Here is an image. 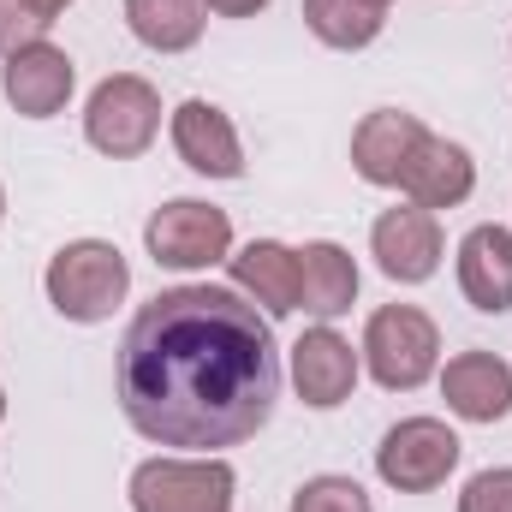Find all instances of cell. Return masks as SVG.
I'll return each instance as SVG.
<instances>
[{
	"label": "cell",
	"instance_id": "6da1fadb",
	"mask_svg": "<svg viewBox=\"0 0 512 512\" xmlns=\"http://www.w3.org/2000/svg\"><path fill=\"white\" fill-rule=\"evenodd\" d=\"M120 411L155 447H239L274 417V322L233 286H167L120 340Z\"/></svg>",
	"mask_w": 512,
	"mask_h": 512
},
{
	"label": "cell",
	"instance_id": "7a4b0ae2",
	"mask_svg": "<svg viewBox=\"0 0 512 512\" xmlns=\"http://www.w3.org/2000/svg\"><path fill=\"white\" fill-rule=\"evenodd\" d=\"M42 292L66 322H84V328L108 322L131 292V262L108 239H72L54 251L48 274H42Z\"/></svg>",
	"mask_w": 512,
	"mask_h": 512
},
{
	"label": "cell",
	"instance_id": "3957f363",
	"mask_svg": "<svg viewBox=\"0 0 512 512\" xmlns=\"http://www.w3.org/2000/svg\"><path fill=\"white\" fill-rule=\"evenodd\" d=\"M364 364H370L376 387L411 393L441 370V328L417 304H382L364 328Z\"/></svg>",
	"mask_w": 512,
	"mask_h": 512
},
{
	"label": "cell",
	"instance_id": "277c9868",
	"mask_svg": "<svg viewBox=\"0 0 512 512\" xmlns=\"http://www.w3.org/2000/svg\"><path fill=\"white\" fill-rule=\"evenodd\" d=\"M239 477L227 459H143L131 471V512H233Z\"/></svg>",
	"mask_w": 512,
	"mask_h": 512
},
{
	"label": "cell",
	"instance_id": "5b68a950",
	"mask_svg": "<svg viewBox=\"0 0 512 512\" xmlns=\"http://www.w3.org/2000/svg\"><path fill=\"white\" fill-rule=\"evenodd\" d=\"M143 245L161 268L197 274V268H215L233 256V215L203 197H173L143 221Z\"/></svg>",
	"mask_w": 512,
	"mask_h": 512
},
{
	"label": "cell",
	"instance_id": "8992f818",
	"mask_svg": "<svg viewBox=\"0 0 512 512\" xmlns=\"http://www.w3.org/2000/svg\"><path fill=\"white\" fill-rule=\"evenodd\" d=\"M84 137L90 149L114 155V161H137L155 137H161V96L149 78L137 72H114L90 90V108H84Z\"/></svg>",
	"mask_w": 512,
	"mask_h": 512
},
{
	"label": "cell",
	"instance_id": "52a82bcc",
	"mask_svg": "<svg viewBox=\"0 0 512 512\" xmlns=\"http://www.w3.org/2000/svg\"><path fill=\"white\" fill-rule=\"evenodd\" d=\"M459 453H465V441L441 417H405L376 447V477L399 495H429L459 471Z\"/></svg>",
	"mask_w": 512,
	"mask_h": 512
},
{
	"label": "cell",
	"instance_id": "ba28073f",
	"mask_svg": "<svg viewBox=\"0 0 512 512\" xmlns=\"http://www.w3.org/2000/svg\"><path fill=\"white\" fill-rule=\"evenodd\" d=\"M286 370H292V387H298V399H304L310 411H334V405H346V399H352L364 358L352 352V340H346V334H334V328L322 322V328H310V334H298V340H292Z\"/></svg>",
	"mask_w": 512,
	"mask_h": 512
},
{
	"label": "cell",
	"instance_id": "9c48e42d",
	"mask_svg": "<svg viewBox=\"0 0 512 512\" xmlns=\"http://www.w3.org/2000/svg\"><path fill=\"white\" fill-rule=\"evenodd\" d=\"M72 84H78L72 54L54 48V42H42V36L24 42L18 54H6V66H0V90H6V102L24 120H54L72 102Z\"/></svg>",
	"mask_w": 512,
	"mask_h": 512
},
{
	"label": "cell",
	"instance_id": "30bf717a",
	"mask_svg": "<svg viewBox=\"0 0 512 512\" xmlns=\"http://www.w3.org/2000/svg\"><path fill=\"white\" fill-rule=\"evenodd\" d=\"M370 256H376V268H382L387 280L423 286L441 268V221L429 209H417V203L387 209L382 221L370 227Z\"/></svg>",
	"mask_w": 512,
	"mask_h": 512
},
{
	"label": "cell",
	"instance_id": "8fae6325",
	"mask_svg": "<svg viewBox=\"0 0 512 512\" xmlns=\"http://www.w3.org/2000/svg\"><path fill=\"white\" fill-rule=\"evenodd\" d=\"M173 149L191 173L203 179H239L245 173V143H239V126L215 108V102H179L173 108Z\"/></svg>",
	"mask_w": 512,
	"mask_h": 512
},
{
	"label": "cell",
	"instance_id": "7c38bea8",
	"mask_svg": "<svg viewBox=\"0 0 512 512\" xmlns=\"http://www.w3.org/2000/svg\"><path fill=\"white\" fill-rule=\"evenodd\" d=\"M399 191H405L417 209H429V215H435V209H459V203L477 191V161H471L465 143H447V137L429 131V137L411 149Z\"/></svg>",
	"mask_w": 512,
	"mask_h": 512
},
{
	"label": "cell",
	"instance_id": "4fadbf2b",
	"mask_svg": "<svg viewBox=\"0 0 512 512\" xmlns=\"http://www.w3.org/2000/svg\"><path fill=\"white\" fill-rule=\"evenodd\" d=\"M423 137H429L423 120L405 114V108H376V114H364V126L352 131V167H358V179H364V185H382V191H399L405 161H411V149H417Z\"/></svg>",
	"mask_w": 512,
	"mask_h": 512
},
{
	"label": "cell",
	"instance_id": "5bb4252c",
	"mask_svg": "<svg viewBox=\"0 0 512 512\" xmlns=\"http://www.w3.org/2000/svg\"><path fill=\"white\" fill-rule=\"evenodd\" d=\"M441 399L465 423H501L512 411V364H501L495 352H459L441 370Z\"/></svg>",
	"mask_w": 512,
	"mask_h": 512
},
{
	"label": "cell",
	"instance_id": "9a60e30c",
	"mask_svg": "<svg viewBox=\"0 0 512 512\" xmlns=\"http://www.w3.org/2000/svg\"><path fill=\"white\" fill-rule=\"evenodd\" d=\"M227 274H233V292H245L251 304H262L268 322H280V316L298 310V251L292 245L251 239L245 251L227 256Z\"/></svg>",
	"mask_w": 512,
	"mask_h": 512
},
{
	"label": "cell",
	"instance_id": "2e32d148",
	"mask_svg": "<svg viewBox=\"0 0 512 512\" xmlns=\"http://www.w3.org/2000/svg\"><path fill=\"white\" fill-rule=\"evenodd\" d=\"M459 292L483 316L512 310V227H471L459 239Z\"/></svg>",
	"mask_w": 512,
	"mask_h": 512
},
{
	"label": "cell",
	"instance_id": "e0dca14e",
	"mask_svg": "<svg viewBox=\"0 0 512 512\" xmlns=\"http://www.w3.org/2000/svg\"><path fill=\"white\" fill-rule=\"evenodd\" d=\"M352 298H358V262H352L346 245L316 239V245L298 251V310L334 322V316L352 310Z\"/></svg>",
	"mask_w": 512,
	"mask_h": 512
},
{
	"label": "cell",
	"instance_id": "ac0fdd59",
	"mask_svg": "<svg viewBox=\"0 0 512 512\" xmlns=\"http://www.w3.org/2000/svg\"><path fill=\"white\" fill-rule=\"evenodd\" d=\"M203 12H209L203 0H126L131 36H137L143 48H155V54H185V48H197Z\"/></svg>",
	"mask_w": 512,
	"mask_h": 512
},
{
	"label": "cell",
	"instance_id": "d6986e66",
	"mask_svg": "<svg viewBox=\"0 0 512 512\" xmlns=\"http://www.w3.org/2000/svg\"><path fill=\"white\" fill-rule=\"evenodd\" d=\"M304 24H310L316 42H328L340 54H358L382 36L387 12L370 6V0H304Z\"/></svg>",
	"mask_w": 512,
	"mask_h": 512
},
{
	"label": "cell",
	"instance_id": "ffe728a7",
	"mask_svg": "<svg viewBox=\"0 0 512 512\" xmlns=\"http://www.w3.org/2000/svg\"><path fill=\"white\" fill-rule=\"evenodd\" d=\"M292 512H376V507H370V489L352 483V477H310L292 495Z\"/></svg>",
	"mask_w": 512,
	"mask_h": 512
},
{
	"label": "cell",
	"instance_id": "44dd1931",
	"mask_svg": "<svg viewBox=\"0 0 512 512\" xmlns=\"http://www.w3.org/2000/svg\"><path fill=\"white\" fill-rule=\"evenodd\" d=\"M459 512H512V465L477 471L459 495Z\"/></svg>",
	"mask_w": 512,
	"mask_h": 512
},
{
	"label": "cell",
	"instance_id": "7402d4cb",
	"mask_svg": "<svg viewBox=\"0 0 512 512\" xmlns=\"http://www.w3.org/2000/svg\"><path fill=\"white\" fill-rule=\"evenodd\" d=\"M42 30H48V24H42L24 0H0V60H6V54H18L24 42H36Z\"/></svg>",
	"mask_w": 512,
	"mask_h": 512
},
{
	"label": "cell",
	"instance_id": "603a6c76",
	"mask_svg": "<svg viewBox=\"0 0 512 512\" xmlns=\"http://www.w3.org/2000/svg\"><path fill=\"white\" fill-rule=\"evenodd\" d=\"M203 6H209L215 18H256L268 0H203Z\"/></svg>",
	"mask_w": 512,
	"mask_h": 512
},
{
	"label": "cell",
	"instance_id": "cb8c5ba5",
	"mask_svg": "<svg viewBox=\"0 0 512 512\" xmlns=\"http://www.w3.org/2000/svg\"><path fill=\"white\" fill-rule=\"evenodd\" d=\"M24 6H30V12H36L42 24H54V18H60V12L72 6V0H24Z\"/></svg>",
	"mask_w": 512,
	"mask_h": 512
},
{
	"label": "cell",
	"instance_id": "d4e9b609",
	"mask_svg": "<svg viewBox=\"0 0 512 512\" xmlns=\"http://www.w3.org/2000/svg\"><path fill=\"white\" fill-rule=\"evenodd\" d=\"M0 417H6V387H0Z\"/></svg>",
	"mask_w": 512,
	"mask_h": 512
},
{
	"label": "cell",
	"instance_id": "484cf974",
	"mask_svg": "<svg viewBox=\"0 0 512 512\" xmlns=\"http://www.w3.org/2000/svg\"><path fill=\"white\" fill-rule=\"evenodd\" d=\"M0 221H6V191H0Z\"/></svg>",
	"mask_w": 512,
	"mask_h": 512
},
{
	"label": "cell",
	"instance_id": "4316f807",
	"mask_svg": "<svg viewBox=\"0 0 512 512\" xmlns=\"http://www.w3.org/2000/svg\"><path fill=\"white\" fill-rule=\"evenodd\" d=\"M370 6H382V12H387V6H393V0H370Z\"/></svg>",
	"mask_w": 512,
	"mask_h": 512
}]
</instances>
